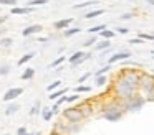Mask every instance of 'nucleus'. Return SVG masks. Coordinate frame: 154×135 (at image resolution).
<instances>
[{"label": "nucleus", "instance_id": "f257e3e1", "mask_svg": "<svg viewBox=\"0 0 154 135\" xmlns=\"http://www.w3.org/2000/svg\"><path fill=\"white\" fill-rule=\"evenodd\" d=\"M136 89H137V86L136 84H133L131 81H128L124 76H118L116 78V81H114V84H113V92H114V95H116L118 99H128V97H131L133 94H136Z\"/></svg>", "mask_w": 154, "mask_h": 135}, {"label": "nucleus", "instance_id": "f03ea898", "mask_svg": "<svg viewBox=\"0 0 154 135\" xmlns=\"http://www.w3.org/2000/svg\"><path fill=\"white\" fill-rule=\"evenodd\" d=\"M103 117L109 122H118L121 117H123V104L119 102H111L104 107Z\"/></svg>", "mask_w": 154, "mask_h": 135}, {"label": "nucleus", "instance_id": "7ed1b4c3", "mask_svg": "<svg viewBox=\"0 0 154 135\" xmlns=\"http://www.w3.org/2000/svg\"><path fill=\"white\" fill-rule=\"evenodd\" d=\"M144 104H146V97L139 94H133L131 97L123 101V109L124 110H139V109H143Z\"/></svg>", "mask_w": 154, "mask_h": 135}, {"label": "nucleus", "instance_id": "20e7f679", "mask_svg": "<svg viewBox=\"0 0 154 135\" xmlns=\"http://www.w3.org/2000/svg\"><path fill=\"white\" fill-rule=\"evenodd\" d=\"M139 89L146 95H149V97H151V95L154 94V76L149 74V72H141Z\"/></svg>", "mask_w": 154, "mask_h": 135}, {"label": "nucleus", "instance_id": "39448f33", "mask_svg": "<svg viewBox=\"0 0 154 135\" xmlns=\"http://www.w3.org/2000/svg\"><path fill=\"white\" fill-rule=\"evenodd\" d=\"M63 117L66 119L70 124H78L80 120H83V114H81V110L78 107H70V109H66V110L63 112Z\"/></svg>", "mask_w": 154, "mask_h": 135}, {"label": "nucleus", "instance_id": "423d86ee", "mask_svg": "<svg viewBox=\"0 0 154 135\" xmlns=\"http://www.w3.org/2000/svg\"><path fill=\"white\" fill-rule=\"evenodd\" d=\"M121 76H124V78L128 79V81H131L133 84H136L137 87H139V79H141V72H137L136 69H128V68H124L123 71L119 72Z\"/></svg>", "mask_w": 154, "mask_h": 135}, {"label": "nucleus", "instance_id": "0eeeda50", "mask_svg": "<svg viewBox=\"0 0 154 135\" xmlns=\"http://www.w3.org/2000/svg\"><path fill=\"white\" fill-rule=\"evenodd\" d=\"M22 92H23V89H22V87H12V89H8V91L5 92V95H4V101H5V102L14 101V99L18 97Z\"/></svg>", "mask_w": 154, "mask_h": 135}, {"label": "nucleus", "instance_id": "6e6552de", "mask_svg": "<svg viewBox=\"0 0 154 135\" xmlns=\"http://www.w3.org/2000/svg\"><path fill=\"white\" fill-rule=\"evenodd\" d=\"M129 56H131V53H128V51L116 53V54L109 56V59H108V64H113V63H118V61H123V59H128Z\"/></svg>", "mask_w": 154, "mask_h": 135}, {"label": "nucleus", "instance_id": "1a4fd4ad", "mask_svg": "<svg viewBox=\"0 0 154 135\" xmlns=\"http://www.w3.org/2000/svg\"><path fill=\"white\" fill-rule=\"evenodd\" d=\"M78 109L81 110L83 117H91V115H93V105H91L90 102H81V104L78 105Z\"/></svg>", "mask_w": 154, "mask_h": 135}, {"label": "nucleus", "instance_id": "9d476101", "mask_svg": "<svg viewBox=\"0 0 154 135\" xmlns=\"http://www.w3.org/2000/svg\"><path fill=\"white\" fill-rule=\"evenodd\" d=\"M42 30V25H30V26H27V28L22 31V35L23 36H30V35H33V33H38Z\"/></svg>", "mask_w": 154, "mask_h": 135}, {"label": "nucleus", "instance_id": "9b49d317", "mask_svg": "<svg viewBox=\"0 0 154 135\" xmlns=\"http://www.w3.org/2000/svg\"><path fill=\"white\" fill-rule=\"evenodd\" d=\"M73 22V18H65V20H58V22H55V28L57 30H63V28H66L70 23Z\"/></svg>", "mask_w": 154, "mask_h": 135}, {"label": "nucleus", "instance_id": "f8f14e48", "mask_svg": "<svg viewBox=\"0 0 154 135\" xmlns=\"http://www.w3.org/2000/svg\"><path fill=\"white\" fill-rule=\"evenodd\" d=\"M104 13V10L103 8H98V10H93V12H90V13H86V15H85V18H96V16H100V15H103Z\"/></svg>", "mask_w": 154, "mask_h": 135}, {"label": "nucleus", "instance_id": "ddd939ff", "mask_svg": "<svg viewBox=\"0 0 154 135\" xmlns=\"http://www.w3.org/2000/svg\"><path fill=\"white\" fill-rule=\"evenodd\" d=\"M66 91H68V89H60V91H57V92H51V94L48 95V99H50V101H58L60 95H63Z\"/></svg>", "mask_w": 154, "mask_h": 135}, {"label": "nucleus", "instance_id": "4468645a", "mask_svg": "<svg viewBox=\"0 0 154 135\" xmlns=\"http://www.w3.org/2000/svg\"><path fill=\"white\" fill-rule=\"evenodd\" d=\"M33 74H35V69L27 68L23 72H22V79H25V81H27V79H32V78H33Z\"/></svg>", "mask_w": 154, "mask_h": 135}, {"label": "nucleus", "instance_id": "2eb2a0df", "mask_svg": "<svg viewBox=\"0 0 154 135\" xmlns=\"http://www.w3.org/2000/svg\"><path fill=\"white\" fill-rule=\"evenodd\" d=\"M30 12V8H20V7H14L12 8V15H25Z\"/></svg>", "mask_w": 154, "mask_h": 135}, {"label": "nucleus", "instance_id": "dca6fc26", "mask_svg": "<svg viewBox=\"0 0 154 135\" xmlns=\"http://www.w3.org/2000/svg\"><path fill=\"white\" fill-rule=\"evenodd\" d=\"M33 56H35V53H27V54H25V56H22V58L20 59H18V64H25V63H28V61H30V59L32 58H33Z\"/></svg>", "mask_w": 154, "mask_h": 135}, {"label": "nucleus", "instance_id": "f3484780", "mask_svg": "<svg viewBox=\"0 0 154 135\" xmlns=\"http://www.w3.org/2000/svg\"><path fill=\"white\" fill-rule=\"evenodd\" d=\"M109 69H111V64H106V66H104V68L98 69V71L94 72V78H100V76H103L104 72H108V71H109Z\"/></svg>", "mask_w": 154, "mask_h": 135}, {"label": "nucleus", "instance_id": "a211bd4d", "mask_svg": "<svg viewBox=\"0 0 154 135\" xmlns=\"http://www.w3.org/2000/svg\"><path fill=\"white\" fill-rule=\"evenodd\" d=\"M51 117H53V110H51V109H48V107H45L43 109V119L48 122Z\"/></svg>", "mask_w": 154, "mask_h": 135}, {"label": "nucleus", "instance_id": "6ab92c4d", "mask_svg": "<svg viewBox=\"0 0 154 135\" xmlns=\"http://www.w3.org/2000/svg\"><path fill=\"white\" fill-rule=\"evenodd\" d=\"M108 48H109V41H108V40H104V41H101V43H98V45H96L98 51H101V49H108Z\"/></svg>", "mask_w": 154, "mask_h": 135}, {"label": "nucleus", "instance_id": "aec40b11", "mask_svg": "<svg viewBox=\"0 0 154 135\" xmlns=\"http://www.w3.org/2000/svg\"><path fill=\"white\" fill-rule=\"evenodd\" d=\"M17 109H18V105H17V104H12V105H8V107L5 109V115H12L14 112H17Z\"/></svg>", "mask_w": 154, "mask_h": 135}, {"label": "nucleus", "instance_id": "412c9836", "mask_svg": "<svg viewBox=\"0 0 154 135\" xmlns=\"http://www.w3.org/2000/svg\"><path fill=\"white\" fill-rule=\"evenodd\" d=\"M104 28H106V25H96V26H91L88 31H90V33H98V31H100V33H101Z\"/></svg>", "mask_w": 154, "mask_h": 135}, {"label": "nucleus", "instance_id": "4be33fe9", "mask_svg": "<svg viewBox=\"0 0 154 135\" xmlns=\"http://www.w3.org/2000/svg\"><path fill=\"white\" fill-rule=\"evenodd\" d=\"M101 36L106 38V40H111L114 36V31H111V30H103V31H101Z\"/></svg>", "mask_w": 154, "mask_h": 135}, {"label": "nucleus", "instance_id": "5701e85b", "mask_svg": "<svg viewBox=\"0 0 154 135\" xmlns=\"http://www.w3.org/2000/svg\"><path fill=\"white\" fill-rule=\"evenodd\" d=\"M63 61H65V56H60V58H57L53 63H51V64H50V68H51V69H53V68H57V66H60Z\"/></svg>", "mask_w": 154, "mask_h": 135}, {"label": "nucleus", "instance_id": "b1692460", "mask_svg": "<svg viewBox=\"0 0 154 135\" xmlns=\"http://www.w3.org/2000/svg\"><path fill=\"white\" fill-rule=\"evenodd\" d=\"M91 87L90 86H76L75 87V92H90Z\"/></svg>", "mask_w": 154, "mask_h": 135}, {"label": "nucleus", "instance_id": "393cba45", "mask_svg": "<svg viewBox=\"0 0 154 135\" xmlns=\"http://www.w3.org/2000/svg\"><path fill=\"white\" fill-rule=\"evenodd\" d=\"M94 3H96V2H91V0H90V2H85V3H78V5H75L73 8H75V10H80V8H85V7L94 5Z\"/></svg>", "mask_w": 154, "mask_h": 135}, {"label": "nucleus", "instance_id": "a878e982", "mask_svg": "<svg viewBox=\"0 0 154 135\" xmlns=\"http://www.w3.org/2000/svg\"><path fill=\"white\" fill-rule=\"evenodd\" d=\"M76 33H80V28H70V30H66L65 31V36H71V35H76Z\"/></svg>", "mask_w": 154, "mask_h": 135}, {"label": "nucleus", "instance_id": "bb28decb", "mask_svg": "<svg viewBox=\"0 0 154 135\" xmlns=\"http://www.w3.org/2000/svg\"><path fill=\"white\" fill-rule=\"evenodd\" d=\"M45 3H47V0H32V2H28V5L37 7V5H45Z\"/></svg>", "mask_w": 154, "mask_h": 135}, {"label": "nucleus", "instance_id": "cd10ccee", "mask_svg": "<svg viewBox=\"0 0 154 135\" xmlns=\"http://www.w3.org/2000/svg\"><path fill=\"white\" fill-rule=\"evenodd\" d=\"M60 84H61V81H55V82H51V84H50V86H48V87H47V89H48V91H50V92H51V91H53V89H57V87H60Z\"/></svg>", "mask_w": 154, "mask_h": 135}, {"label": "nucleus", "instance_id": "c85d7f7f", "mask_svg": "<svg viewBox=\"0 0 154 135\" xmlns=\"http://www.w3.org/2000/svg\"><path fill=\"white\" fill-rule=\"evenodd\" d=\"M106 84V76H100L96 78V86H104Z\"/></svg>", "mask_w": 154, "mask_h": 135}, {"label": "nucleus", "instance_id": "c756f323", "mask_svg": "<svg viewBox=\"0 0 154 135\" xmlns=\"http://www.w3.org/2000/svg\"><path fill=\"white\" fill-rule=\"evenodd\" d=\"M129 43H131V45H141V43H144V40L137 36V38H133V40H129Z\"/></svg>", "mask_w": 154, "mask_h": 135}, {"label": "nucleus", "instance_id": "7c9ffc66", "mask_svg": "<svg viewBox=\"0 0 154 135\" xmlns=\"http://www.w3.org/2000/svg\"><path fill=\"white\" fill-rule=\"evenodd\" d=\"M139 38H143V40H154V35H149V33H139Z\"/></svg>", "mask_w": 154, "mask_h": 135}, {"label": "nucleus", "instance_id": "2f4dec72", "mask_svg": "<svg viewBox=\"0 0 154 135\" xmlns=\"http://www.w3.org/2000/svg\"><path fill=\"white\" fill-rule=\"evenodd\" d=\"M17 0H0V5H15Z\"/></svg>", "mask_w": 154, "mask_h": 135}, {"label": "nucleus", "instance_id": "473e14b6", "mask_svg": "<svg viewBox=\"0 0 154 135\" xmlns=\"http://www.w3.org/2000/svg\"><path fill=\"white\" fill-rule=\"evenodd\" d=\"M0 45H2V46H10V45H12V40H10V38H4V40H0Z\"/></svg>", "mask_w": 154, "mask_h": 135}, {"label": "nucleus", "instance_id": "72a5a7b5", "mask_svg": "<svg viewBox=\"0 0 154 135\" xmlns=\"http://www.w3.org/2000/svg\"><path fill=\"white\" fill-rule=\"evenodd\" d=\"M5 74H8V66L7 64H4L0 68V76H5Z\"/></svg>", "mask_w": 154, "mask_h": 135}, {"label": "nucleus", "instance_id": "f704fd0d", "mask_svg": "<svg viewBox=\"0 0 154 135\" xmlns=\"http://www.w3.org/2000/svg\"><path fill=\"white\" fill-rule=\"evenodd\" d=\"M38 107H40V102H35V105H33V109L30 110V114H32V115L37 114V112H38Z\"/></svg>", "mask_w": 154, "mask_h": 135}, {"label": "nucleus", "instance_id": "c9c22d12", "mask_svg": "<svg viewBox=\"0 0 154 135\" xmlns=\"http://www.w3.org/2000/svg\"><path fill=\"white\" fill-rule=\"evenodd\" d=\"M93 43H96V36H93V38H90V40H88V41L85 43V46H91Z\"/></svg>", "mask_w": 154, "mask_h": 135}, {"label": "nucleus", "instance_id": "e433bc0d", "mask_svg": "<svg viewBox=\"0 0 154 135\" xmlns=\"http://www.w3.org/2000/svg\"><path fill=\"white\" fill-rule=\"evenodd\" d=\"M17 135H27V128H25V127H20V128L17 130Z\"/></svg>", "mask_w": 154, "mask_h": 135}, {"label": "nucleus", "instance_id": "4c0bfd02", "mask_svg": "<svg viewBox=\"0 0 154 135\" xmlns=\"http://www.w3.org/2000/svg\"><path fill=\"white\" fill-rule=\"evenodd\" d=\"M88 78H90V72H86V74H83V76H81V78L78 79V82H85Z\"/></svg>", "mask_w": 154, "mask_h": 135}, {"label": "nucleus", "instance_id": "58836bf2", "mask_svg": "<svg viewBox=\"0 0 154 135\" xmlns=\"http://www.w3.org/2000/svg\"><path fill=\"white\" fill-rule=\"evenodd\" d=\"M116 30H118V33H121V35H126V33L129 31L128 28H116Z\"/></svg>", "mask_w": 154, "mask_h": 135}, {"label": "nucleus", "instance_id": "ea45409f", "mask_svg": "<svg viewBox=\"0 0 154 135\" xmlns=\"http://www.w3.org/2000/svg\"><path fill=\"white\" fill-rule=\"evenodd\" d=\"M78 97H80V95H70V97H68V102H73V101H76Z\"/></svg>", "mask_w": 154, "mask_h": 135}, {"label": "nucleus", "instance_id": "a19ab883", "mask_svg": "<svg viewBox=\"0 0 154 135\" xmlns=\"http://www.w3.org/2000/svg\"><path fill=\"white\" fill-rule=\"evenodd\" d=\"M121 18H123V20H128V18H131V13H124V15L121 16Z\"/></svg>", "mask_w": 154, "mask_h": 135}, {"label": "nucleus", "instance_id": "79ce46f5", "mask_svg": "<svg viewBox=\"0 0 154 135\" xmlns=\"http://www.w3.org/2000/svg\"><path fill=\"white\" fill-rule=\"evenodd\" d=\"M51 110H53V114H57V112H58V105L55 104V105H53V109H51Z\"/></svg>", "mask_w": 154, "mask_h": 135}, {"label": "nucleus", "instance_id": "37998d69", "mask_svg": "<svg viewBox=\"0 0 154 135\" xmlns=\"http://www.w3.org/2000/svg\"><path fill=\"white\" fill-rule=\"evenodd\" d=\"M147 101H152V102H154V94L151 95V97H147Z\"/></svg>", "mask_w": 154, "mask_h": 135}, {"label": "nucleus", "instance_id": "c03bdc74", "mask_svg": "<svg viewBox=\"0 0 154 135\" xmlns=\"http://www.w3.org/2000/svg\"><path fill=\"white\" fill-rule=\"evenodd\" d=\"M147 3H149V5H154V0H147Z\"/></svg>", "mask_w": 154, "mask_h": 135}, {"label": "nucleus", "instance_id": "a18cd8bd", "mask_svg": "<svg viewBox=\"0 0 154 135\" xmlns=\"http://www.w3.org/2000/svg\"><path fill=\"white\" fill-rule=\"evenodd\" d=\"M51 135H63V134H58V132H51Z\"/></svg>", "mask_w": 154, "mask_h": 135}, {"label": "nucleus", "instance_id": "49530a36", "mask_svg": "<svg viewBox=\"0 0 154 135\" xmlns=\"http://www.w3.org/2000/svg\"><path fill=\"white\" fill-rule=\"evenodd\" d=\"M2 22H5V16H0V23Z\"/></svg>", "mask_w": 154, "mask_h": 135}, {"label": "nucleus", "instance_id": "de8ad7c7", "mask_svg": "<svg viewBox=\"0 0 154 135\" xmlns=\"http://www.w3.org/2000/svg\"><path fill=\"white\" fill-rule=\"evenodd\" d=\"M151 53H152V54H154V49H152V51H151Z\"/></svg>", "mask_w": 154, "mask_h": 135}, {"label": "nucleus", "instance_id": "09e8293b", "mask_svg": "<svg viewBox=\"0 0 154 135\" xmlns=\"http://www.w3.org/2000/svg\"><path fill=\"white\" fill-rule=\"evenodd\" d=\"M27 135H33V134H27Z\"/></svg>", "mask_w": 154, "mask_h": 135}, {"label": "nucleus", "instance_id": "8fccbe9b", "mask_svg": "<svg viewBox=\"0 0 154 135\" xmlns=\"http://www.w3.org/2000/svg\"><path fill=\"white\" fill-rule=\"evenodd\" d=\"M152 59H154V56H152Z\"/></svg>", "mask_w": 154, "mask_h": 135}, {"label": "nucleus", "instance_id": "3c124183", "mask_svg": "<svg viewBox=\"0 0 154 135\" xmlns=\"http://www.w3.org/2000/svg\"><path fill=\"white\" fill-rule=\"evenodd\" d=\"M5 135H8V134H5Z\"/></svg>", "mask_w": 154, "mask_h": 135}]
</instances>
